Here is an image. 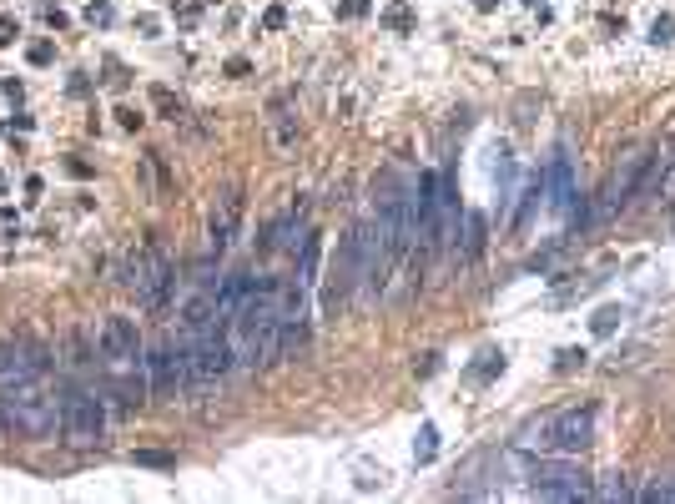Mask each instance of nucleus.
<instances>
[{
  "mask_svg": "<svg viewBox=\"0 0 675 504\" xmlns=\"http://www.w3.org/2000/svg\"><path fill=\"white\" fill-rule=\"evenodd\" d=\"M227 328H232V358L247 368H267L283 353V283L257 278L237 303V313L227 318Z\"/></svg>",
  "mask_w": 675,
  "mask_h": 504,
  "instance_id": "1",
  "label": "nucleus"
},
{
  "mask_svg": "<svg viewBox=\"0 0 675 504\" xmlns=\"http://www.w3.org/2000/svg\"><path fill=\"white\" fill-rule=\"evenodd\" d=\"M6 399V419L21 429V434H31V439H46V434H56V424H61V409H56V399H51V389L41 384V378H26V384H11V389H0Z\"/></svg>",
  "mask_w": 675,
  "mask_h": 504,
  "instance_id": "2",
  "label": "nucleus"
},
{
  "mask_svg": "<svg viewBox=\"0 0 675 504\" xmlns=\"http://www.w3.org/2000/svg\"><path fill=\"white\" fill-rule=\"evenodd\" d=\"M187 343V368H192V389H212V384H222V378L232 373V338L222 333V323H212V328H197V333H187L182 338Z\"/></svg>",
  "mask_w": 675,
  "mask_h": 504,
  "instance_id": "3",
  "label": "nucleus"
},
{
  "mask_svg": "<svg viewBox=\"0 0 675 504\" xmlns=\"http://www.w3.org/2000/svg\"><path fill=\"white\" fill-rule=\"evenodd\" d=\"M655 157H660V147H650V152H645V147H640V152H625V157H620V167L605 177L600 202H595V212H590V217H595V222H610V217H615V212L640 192V182L655 172Z\"/></svg>",
  "mask_w": 675,
  "mask_h": 504,
  "instance_id": "4",
  "label": "nucleus"
},
{
  "mask_svg": "<svg viewBox=\"0 0 675 504\" xmlns=\"http://www.w3.org/2000/svg\"><path fill=\"white\" fill-rule=\"evenodd\" d=\"M126 288H137V298L147 308H167L172 303V288H177V273L167 263V252L157 242H147L142 252H131V263H126Z\"/></svg>",
  "mask_w": 675,
  "mask_h": 504,
  "instance_id": "5",
  "label": "nucleus"
},
{
  "mask_svg": "<svg viewBox=\"0 0 675 504\" xmlns=\"http://www.w3.org/2000/svg\"><path fill=\"white\" fill-rule=\"evenodd\" d=\"M61 434L76 449L101 444V434H106V404L91 389H66V399H61Z\"/></svg>",
  "mask_w": 675,
  "mask_h": 504,
  "instance_id": "6",
  "label": "nucleus"
},
{
  "mask_svg": "<svg viewBox=\"0 0 675 504\" xmlns=\"http://www.w3.org/2000/svg\"><path fill=\"white\" fill-rule=\"evenodd\" d=\"M147 384H152V394H182V389H192V368H187V343H177V338H162L152 353H147Z\"/></svg>",
  "mask_w": 675,
  "mask_h": 504,
  "instance_id": "7",
  "label": "nucleus"
},
{
  "mask_svg": "<svg viewBox=\"0 0 675 504\" xmlns=\"http://www.w3.org/2000/svg\"><path fill=\"white\" fill-rule=\"evenodd\" d=\"M101 368H147V353H142V333L126 313H111L101 323Z\"/></svg>",
  "mask_w": 675,
  "mask_h": 504,
  "instance_id": "8",
  "label": "nucleus"
},
{
  "mask_svg": "<svg viewBox=\"0 0 675 504\" xmlns=\"http://www.w3.org/2000/svg\"><path fill=\"white\" fill-rule=\"evenodd\" d=\"M529 479H534V494L539 499H590V474L580 464H550V459H534L529 464Z\"/></svg>",
  "mask_w": 675,
  "mask_h": 504,
  "instance_id": "9",
  "label": "nucleus"
},
{
  "mask_svg": "<svg viewBox=\"0 0 675 504\" xmlns=\"http://www.w3.org/2000/svg\"><path fill=\"white\" fill-rule=\"evenodd\" d=\"M595 444V409H560L550 419V449L555 454H585Z\"/></svg>",
  "mask_w": 675,
  "mask_h": 504,
  "instance_id": "10",
  "label": "nucleus"
},
{
  "mask_svg": "<svg viewBox=\"0 0 675 504\" xmlns=\"http://www.w3.org/2000/svg\"><path fill=\"white\" fill-rule=\"evenodd\" d=\"M207 227H212V247H217V252L237 242V227H242V192H237V187H222V192L212 197Z\"/></svg>",
  "mask_w": 675,
  "mask_h": 504,
  "instance_id": "11",
  "label": "nucleus"
},
{
  "mask_svg": "<svg viewBox=\"0 0 675 504\" xmlns=\"http://www.w3.org/2000/svg\"><path fill=\"white\" fill-rule=\"evenodd\" d=\"M46 358L26 343H0V389H11V384H26V378H41Z\"/></svg>",
  "mask_w": 675,
  "mask_h": 504,
  "instance_id": "12",
  "label": "nucleus"
},
{
  "mask_svg": "<svg viewBox=\"0 0 675 504\" xmlns=\"http://www.w3.org/2000/svg\"><path fill=\"white\" fill-rule=\"evenodd\" d=\"M550 207L555 212H570L575 207V177H570V157L565 152L550 162Z\"/></svg>",
  "mask_w": 675,
  "mask_h": 504,
  "instance_id": "13",
  "label": "nucleus"
},
{
  "mask_svg": "<svg viewBox=\"0 0 675 504\" xmlns=\"http://www.w3.org/2000/svg\"><path fill=\"white\" fill-rule=\"evenodd\" d=\"M464 232H469V237H464L469 258L479 263V258H484V212H469V217H464Z\"/></svg>",
  "mask_w": 675,
  "mask_h": 504,
  "instance_id": "14",
  "label": "nucleus"
},
{
  "mask_svg": "<svg viewBox=\"0 0 675 504\" xmlns=\"http://www.w3.org/2000/svg\"><path fill=\"white\" fill-rule=\"evenodd\" d=\"M620 318H625V308H600V313L590 318V333H595V338H610V333L620 328Z\"/></svg>",
  "mask_w": 675,
  "mask_h": 504,
  "instance_id": "15",
  "label": "nucleus"
},
{
  "mask_svg": "<svg viewBox=\"0 0 675 504\" xmlns=\"http://www.w3.org/2000/svg\"><path fill=\"white\" fill-rule=\"evenodd\" d=\"M434 454H439V429H434V424H424V429H419V439H414V459H419V464H429Z\"/></svg>",
  "mask_w": 675,
  "mask_h": 504,
  "instance_id": "16",
  "label": "nucleus"
},
{
  "mask_svg": "<svg viewBox=\"0 0 675 504\" xmlns=\"http://www.w3.org/2000/svg\"><path fill=\"white\" fill-rule=\"evenodd\" d=\"M630 494H635V489H630L625 479H610V484H600V489L590 484V499H630Z\"/></svg>",
  "mask_w": 675,
  "mask_h": 504,
  "instance_id": "17",
  "label": "nucleus"
},
{
  "mask_svg": "<svg viewBox=\"0 0 675 504\" xmlns=\"http://www.w3.org/2000/svg\"><path fill=\"white\" fill-rule=\"evenodd\" d=\"M660 202H675V157H665L660 167Z\"/></svg>",
  "mask_w": 675,
  "mask_h": 504,
  "instance_id": "18",
  "label": "nucleus"
},
{
  "mask_svg": "<svg viewBox=\"0 0 675 504\" xmlns=\"http://www.w3.org/2000/svg\"><path fill=\"white\" fill-rule=\"evenodd\" d=\"M152 101H157V111H167V116H172V121H177V116H182V106H177V96H172V91H167V86H157V91H152Z\"/></svg>",
  "mask_w": 675,
  "mask_h": 504,
  "instance_id": "19",
  "label": "nucleus"
},
{
  "mask_svg": "<svg viewBox=\"0 0 675 504\" xmlns=\"http://www.w3.org/2000/svg\"><path fill=\"white\" fill-rule=\"evenodd\" d=\"M137 464H152V469H172L177 459H172L167 449H142V454H137Z\"/></svg>",
  "mask_w": 675,
  "mask_h": 504,
  "instance_id": "20",
  "label": "nucleus"
},
{
  "mask_svg": "<svg viewBox=\"0 0 675 504\" xmlns=\"http://www.w3.org/2000/svg\"><path fill=\"white\" fill-rule=\"evenodd\" d=\"M585 358H590V353H585V348H565V353H560V363H555V368H560V373H570V368H585Z\"/></svg>",
  "mask_w": 675,
  "mask_h": 504,
  "instance_id": "21",
  "label": "nucleus"
},
{
  "mask_svg": "<svg viewBox=\"0 0 675 504\" xmlns=\"http://www.w3.org/2000/svg\"><path fill=\"white\" fill-rule=\"evenodd\" d=\"M86 21H91V26H106V21H111V6H106V0H96V6L86 11Z\"/></svg>",
  "mask_w": 675,
  "mask_h": 504,
  "instance_id": "22",
  "label": "nucleus"
},
{
  "mask_svg": "<svg viewBox=\"0 0 675 504\" xmlns=\"http://www.w3.org/2000/svg\"><path fill=\"white\" fill-rule=\"evenodd\" d=\"M650 36H655V41H675V21H670V16H660Z\"/></svg>",
  "mask_w": 675,
  "mask_h": 504,
  "instance_id": "23",
  "label": "nucleus"
},
{
  "mask_svg": "<svg viewBox=\"0 0 675 504\" xmlns=\"http://www.w3.org/2000/svg\"><path fill=\"white\" fill-rule=\"evenodd\" d=\"M499 368H504V353H494V348H489V353H484V363H479V373L489 378V373H499Z\"/></svg>",
  "mask_w": 675,
  "mask_h": 504,
  "instance_id": "24",
  "label": "nucleus"
},
{
  "mask_svg": "<svg viewBox=\"0 0 675 504\" xmlns=\"http://www.w3.org/2000/svg\"><path fill=\"white\" fill-rule=\"evenodd\" d=\"M388 26H393V31H409V11L393 6V11H388Z\"/></svg>",
  "mask_w": 675,
  "mask_h": 504,
  "instance_id": "25",
  "label": "nucleus"
},
{
  "mask_svg": "<svg viewBox=\"0 0 675 504\" xmlns=\"http://www.w3.org/2000/svg\"><path fill=\"white\" fill-rule=\"evenodd\" d=\"M31 61H36V66H46V61H51V46H46V41H41V46H31Z\"/></svg>",
  "mask_w": 675,
  "mask_h": 504,
  "instance_id": "26",
  "label": "nucleus"
},
{
  "mask_svg": "<svg viewBox=\"0 0 675 504\" xmlns=\"http://www.w3.org/2000/svg\"><path fill=\"white\" fill-rule=\"evenodd\" d=\"M670 499H675V484H670Z\"/></svg>",
  "mask_w": 675,
  "mask_h": 504,
  "instance_id": "27",
  "label": "nucleus"
}]
</instances>
